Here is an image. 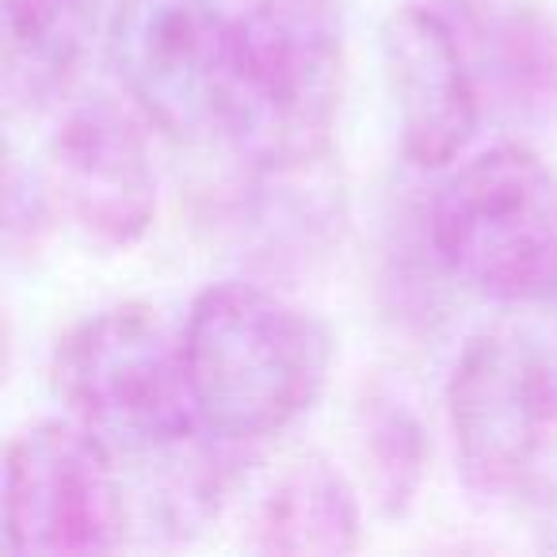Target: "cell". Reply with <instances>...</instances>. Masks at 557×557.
Here are the masks:
<instances>
[{"mask_svg": "<svg viewBox=\"0 0 557 557\" xmlns=\"http://www.w3.org/2000/svg\"><path fill=\"white\" fill-rule=\"evenodd\" d=\"M371 458L379 470V493L389 511L412 496L424 466V428L401 401H386V409L371 420Z\"/></svg>", "mask_w": 557, "mask_h": 557, "instance_id": "cell-13", "label": "cell"}, {"mask_svg": "<svg viewBox=\"0 0 557 557\" xmlns=\"http://www.w3.org/2000/svg\"><path fill=\"white\" fill-rule=\"evenodd\" d=\"M263 554H348L359 546V500L325 458H298L278 473L252 519Z\"/></svg>", "mask_w": 557, "mask_h": 557, "instance_id": "cell-10", "label": "cell"}, {"mask_svg": "<svg viewBox=\"0 0 557 557\" xmlns=\"http://www.w3.org/2000/svg\"><path fill=\"white\" fill-rule=\"evenodd\" d=\"M184 363L207 435L287 432L325 386L333 344L318 318L252 283H214L187 310Z\"/></svg>", "mask_w": 557, "mask_h": 557, "instance_id": "cell-1", "label": "cell"}, {"mask_svg": "<svg viewBox=\"0 0 557 557\" xmlns=\"http://www.w3.org/2000/svg\"><path fill=\"white\" fill-rule=\"evenodd\" d=\"M123 462L77 420H42L4 455V549L9 554H103L123 546Z\"/></svg>", "mask_w": 557, "mask_h": 557, "instance_id": "cell-5", "label": "cell"}, {"mask_svg": "<svg viewBox=\"0 0 557 557\" xmlns=\"http://www.w3.org/2000/svg\"><path fill=\"white\" fill-rule=\"evenodd\" d=\"M4 96L12 108L54 100L96 27V0H0Z\"/></svg>", "mask_w": 557, "mask_h": 557, "instance_id": "cell-11", "label": "cell"}, {"mask_svg": "<svg viewBox=\"0 0 557 557\" xmlns=\"http://www.w3.org/2000/svg\"><path fill=\"white\" fill-rule=\"evenodd\" d=\"M50 184L65 214L100 245L126 248L157 214V172L141 131L108 100L70 108L50 138Z\"/></svg>", "mask_w": 557, "mask_h": 557, "instance_id": "cell-9", "label": "cell"}, {"mask_svg": "<svg viewBox=\"0 0 557 557\" xmlns=\"http://www.w3.org/2000/svg\"><path fill=\"white\" fill-rule=\"evenodd\" d=\"M225 39L230 16L218 0H119L108 54L149 123L195 138L214 126Z\"/></svg>", "mask_w": 557, "mask_h": 557, "instance_id": "cell-7", "label": "cell"}, {"mask_svg": "<svg viewBox=\"0 0 557 557\" xmlns=\"http://www.w3.org/2000/svg\"><path fill=\"white\" fill-rule=\"evenodd\" d=\"M466 32L455 27L466 50H473L481 70L508 88V100L549 103L557 92V42L534 12L519 0H462ZM447 16V12H443ZM450 20V16H447ZM455 24V20H450Z\"/></svg>", "mask_w": 557, "mask_h": 557, "instance_id": "cell-12", "label": "cell"}, {"mask_svg": "<svg viewBox=\"0 0 557 557\" xmlns=\"http://www.w3.org/2000/svg\"><path fill=\"white\" fill-rule=\"evenodd\" d=\"M440 263L496 306L557 295V176L523 146H493L440 187L432 207Z\"/></svg>", "mask_w": 557, "mask_h": 557, "instance_id": "cell-4", "label": "cell"}, {"mask_svg": "<svg viewBox=\"0 0 557 557\" xmlns=\"http://www.w3.org/2000/svg\"><path fill=\"white\" fill-rule=\"evenodd\" d=\"M54 394L119 462L176 466L199 447L184 336L146 306H111L77 321L50 363Z\"/></svg>", "mask_w": 557, "mask_h": 557, "instance_id": "cell-3", "label": "cell"}, {"mask_svg": "<svg viewBox=\"0 0 557 557\" xmlns=\"http://www.w3.org/2000/svg\"><path fill=\"white\" fill-rule=\"evenodd\" d=\"M382 70L397 103L401 149L417 169H443L481 123V85L455 24L432 4H405L382 24Z\"/></svg>", "mask_w": 557, "mask_h": 557, "instance_id": "cell-8", "label": "cell"}, {"mask_svg": "<svg viewBox=\"0 0 557 557\" xmlns=\"http://www.w3.org/2000/svg\"><path fill=\"white\" fill-rule=\"evenodd\" d=\"M344 42L333 0H256L230 20L214 131L260 172H295L329 149Z\"/></svg>", "mask_w": 557, "mask_h": 557, "instance_id": "cell-2", "label": "cell"}, {"mask_svg": "<svg viewBox=\"0 0 557 557\" xmlns=\"http://www.w3.org/2000/svg\"><path fill=\"white\" fill-rule=\"evenodd\" d=\"M447 420L470 488L516 493L557 428V371L523 333L485 329L447 382Z\"/></svg>", "mask_w": 557, "mask_h": 557, "instance_id": "cell-6", "label": "cell"}]
</instances>
